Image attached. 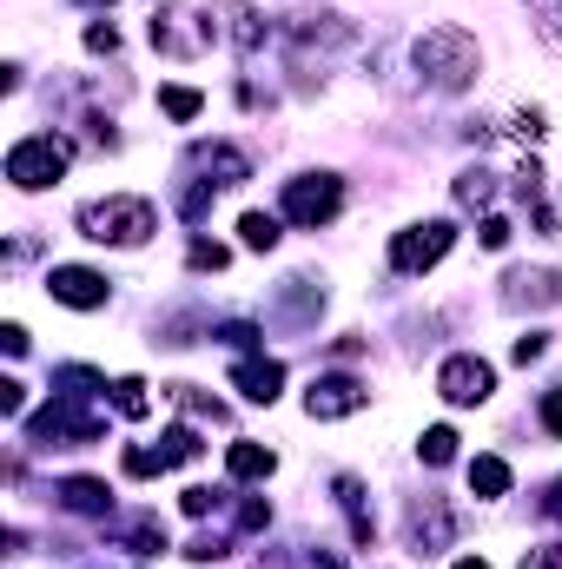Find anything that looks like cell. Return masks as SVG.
I'll return each mask as SVG.
<instances>
[{
	"label": "cell",
	"instance_id": "6da1fadb",
	"mask_svg": "<svg viewBox=\"0 0 562 569\" xmlns=\"http://www.w3.org/2000/svg\"><path fill=\"white\" fill-rule=\"evenodd\" d=\"M417 73L430 79V87H444V94L470 87V73H476V40H470L463 27H430V34L417 40Z\"/></svg>",
	"mask_w": 562,
	"mask_h": 569
},
{
	"label": "cell",
	"instance_id": "7a4b0ae2",
	"mask_svg": "<svg viewBox=\"0 0 562 569\" xmlns=\"http://www.w3.org/2000/svg\"><path fill=\"white\" fill-rule=\"evenodd\" d=\"M152 225H159V219H152L146 199H100V206L79 212V232L100 238V246H139Z\"/></svg>",
	"mask_w": 562,
	"mask_h": 569
},
{
	"label": "cell",
	"instance_id": "3957f363",
	"mask_svg": "<svg viewBox=\"0 0 562 569\" xmlns=\"http://www.w3.org/2000/svg\"><path fill=\"white\" fill-rule=\"evenodd\" d=\"M60 173H66V146H60L53 133H34V139H21V146L8 152V180L27 186V193H34V186H53Z\"/></svg>",
	"mask_w": 562,
	"mask_h": 569
},
{
	"label": "cell",
	"instance_id": "277c9868",
	"mask_svg": "<svg viewBox=\"0 0 562 569\" xmlns=\"http://www.w3.org/2000/svg\"><path fill=\"white\" fill-rule=\"evenodd\" d=\"M450 238H457V232H450L444 219L411 225V232H397V238H390V265H397V272H424V265H437V259L450 252Z\"/></svg>",
	"mask_w": 562,
	"mask_h": 569
},
{
	"label": "cell",
	"instance_id": "5b68a950",
	"mask_svg": "<svg viewBox=\"0 0 562 569\" xmlns=\"http://www.w3.org/2000/svg\"><path fill=\"white\" fill-rule=\"evenodd\" d=\"M338 180L332 173H317V180H291L285 186V219H298V225H325L332 212H338Z\"/></svg>",
	"mask_w": 562,
	"mask_h": 569
},
{
	"label": "cell",
	"instance_id": "8992f818",
	"mask_svg": "<svg viewBox=\"0 0 562 569\" xmlns=\"http://www.w3.org/2000/svg\"><path fill=\"white\" fill-rule=\"evenodd\" d=\"M490 384H497V371H490L484 358H450V364L437 371V391H444L450 404H484Z\"/></svg>",
	"mask_w": 562,
	"mask_h": 569
},
{
	"label": "cell",
	"instance_id": "52a82bcc",
	"mask_svg": "<svg viewBox=\"0 0 562 569\" xmlns=\"http://www.w3.org/2000/svg\"><path fill=\"white\" fill-rule=\"evenodd\" d=\"M304 411L311 418H351V411H364V384L358 378H317L304 391Z\"/></svg>",
	"mask_w": 562,
	"mask_h": 569
},
{
	"label": "cell",
	"instance_id": "ba28073f",
	"mask_svg": "<svg viewBox=\"0 0 562 569\" xmlns=\"http://www.w3.org/2000/svg\"><path fill=\"white\" fill-rule=\"evenodd\" d=\"M47 292H53L60 305H73V311H93V305H107V279H100V272H87V265H53Z\"/></svg>",
	"mask_w": 562,
	"mask_h": 569
},
{
	"label": "cell",
	"instance_id": "9c48e42d",
	"mask_svg": "<svg viewBox=\"0 0 562 569\" xmlns=\"http://www.w3.org/2000/svg\"><path fill=\"white\" fill-rule=\"evenodd\" d=\"M232 384H238V391H246L252 404H272V397H278V384H285V371H278L272 358H265V364L252 358V364H238V371H232Z\"/></svg>",
	"mask_w": 562,
	"mask_h": 569
},
{
	"label": "cell",
	"instance_id": "30bf717a",
	"mask_svg": "<svg viewBox=\"0 0 562 569\" xmlns=\"http://www.w3.org/2000/svg\"><path fill=\"white\" fill-rule=\"evenodd\" d=\"M470 491H476V497H503V491H510V463H503V457H476V463H470Z\"/></svg>",
	"mask_w": 562,
	"mask_h": 569
},
{
	"label": "cell",
	"instance_id": "8fae6325",
	"mask_svg": "<svg viewBox=\"0 0 562 569\" xmlns=\"http://www.w3.org/2000/svg\"><path fill=\"white\" fill-rule=\"evenodd\" d=\"M225 463H232V477H272V450L265 444H232Z\"/></svg>",
	"mask_w": 562,
	"mask_h": 569
},
{
	"label": "cell",
	"instance_id": "7c38bea8",
	"mask_svg": "<svg viewBox=\"0 0 562 569\" xmlns=\"http://www.w3.org/2000/svg\"><path fill=\"white\" fill-rule=\"evenodd\" d=\"M238 232H246L252 252H272L278 246V219H265V212H246V225H238Z\"/></svg>",
	"mask_w": 562,
	"mask_h": 569
},
{
	"label": "cell",
	"instance_id": "4fadbf2b",
	"mask_svg": "<svg viewBox=\"0 0 562 569\" xmlns=\"http://www.w3.org/2000/svg\"><path fill=\"white\" fill-rule=\"evenodd\" d=\"M66 504H73V510H107V483L73 477V483H66Z\"/></svg>",
	"mask_w": 562,
	"mask_h": 569
},
{
	"label": "cell",
	"instance_id": "5bb4252c",
	"mask_svg": "<svg viewBox=\"0 0 562 569\" xmlns=\"http://www.w3.org/2000/svg\"><path fill=\"white\" fill-rule=\"evenodd\" d=\"M450 457H457V431H444V424L424 431V463H450Z\"/></svg>",
	"mask_w": 562,
	"mask_h": 569
},
{
	"label": "cell",
	"instance_id": "9a60e30c",
	"mask_svg": "<svg viewBox=\"0 0 562 569\" xmlns=\"http://www.w3.org/2000/svg\"><path fill=\"white\" fill-rule=\"evenodd\" d=\"M113 404H120L126 418H139V411H146V384H139V378H120V384H113Z\"/></svg>",
	"mask_w": 562,
	"mask_h": 569
},
{
	"label": "cell",
	"instance_id": "2e32d148",
	"mask_svg": "<svg viewBox=\"0 0 562 569\" xmlns=\"http://www.w3.org/2000/svg\"><path fill=\"white\" fill-rule=\"evenodd\" d=\"M159 107H166L173 120H192V113H199V94H192V87H166V94H159Z\"/></svg>",
	"mask_w": 562,
	"mask_h": 569
},
{
	"label": "cell",
	"instance_id": "e0dca14e",
	"mask_svg": "<svg viewBox=\"0 0 562 569\" xmlns=\"http://www.w3.org/2000/svg\"><path fill=\"white\" fill-rule=\"evenodd\" d=\"M192 265H199V272H218V265H225V246H205V238H199V246H192Z\"/></svg>",
	"mask_w": 562,
	"mask_h": 569
},
{
	"label": "cell",
	"instance_id": "ac0fdd59",
	"mask_svg": "<svg viewBox=\"0 0 562 569\" xmlns=\"http://www.w3.org/2000/svg\"><path fill=\"white\" fill-rule=\"evenodd\" d=\"M542 351H549V338H542V332H529V338H516V364H536Z\"/></svg>",
	"mask_w": 562,
	"mask_h": 569
},
{
	"label": "cell",
	"instance_id": "d6986e66",
	"mask_svg": "<svg viewBox=\"0 0 562 569\" xmlns=\"http://www.w3.org/2000/svg\"><path fill=\"white\" fill-rule=\"evenodd\" d=\"M523 569H562V543H549V549H529V556H523Z\"/></svg>",
	"mask_w": 562,
	"mask_h": 569
},
{
	"label": "cell",
	"instance_id": "ffe728a7",
	"mask_svg": "<svg viewBox=\"0 0 562 569\" xmlns=\"http://www.w3.org/2000/svg\"><path fill=\"white\" fill-rule=\"evenodd\" d=\"M484 246H490V252L510 246V225H503V219H484Z\"/></svg>",
	"mask_w": 562,
	"mask_h": 569
},
{
	"label": "cell",
	"instance_id": "44dd1931",
	"mask_svg": "<svg viewBox=\"0 0 562 569\" xmlns=\"http://www.w3.org/2000/svg\"><path fill=\"white\" fill-rule=\"evenodd\" d=\"M542 424L562 437V391H549V397H542Z\"/></svg>",
	"mask_w": 562,
	"mask_h": 569
},
{
	"label": "cell",
	"instance_id": "7402d4cb",
	"mask_svg": "<svg viewBox=\"0 0 562 569\" xmlns=\"http://www.w3.org/2000/svg\"><path fill=\"white\" fill-rule=\"evenodd\" d=\"M87 47H93V53H113V47H120V34H113V27H87Z\"/></svg>",
	"mask_w": 562,
	"mask_h": 569
},
{
	"label": "cell",
	"instance_id": "603a6c76",
	"mask_svg": "<svg viewBox=\"0 0 562 569\" xmlns=\"http://www.w3.org/2000/svg\"><path fill=\"white\" fill-rule=\"evenodd\" d=\"M457 569H490V562H484V556H463V562H457Z\"/></svg>",
	"mask_w": 562,
	"mask_h": 569
},
{
	"label": "cell",
	"instance_id": "cb8c5ba5",
	"mask_svg": "<svg viewBox=\"0 0 562 569\" xmlns=\"http://www.w3.org/2000/svg\"><path fill=\"white\" fill-rule=\"evenodd\" d=\"M549 517H562V483H555V497H549Z\"/></svg>",
	"mask_w": 562,
	"mask_h": 569
}]
</instances>
